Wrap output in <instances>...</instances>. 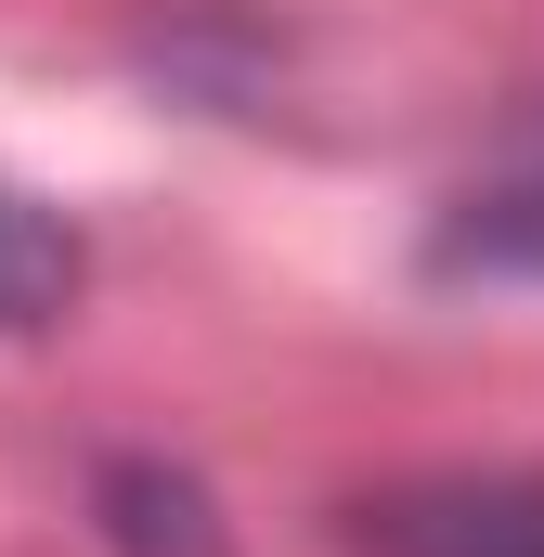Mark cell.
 <instances>
[{
	"mask_svg": "<svg viewBox=\"0 0 544 557\" xmlns=\"http://www.w3.org/2000/svg\"><path fill=\"white\" fill-rule=\"evenodd\" d=\"M350 557H544V467H415L337 506Z\"/></svg>",
	"mask_w": 544,
	"mask_h": 557,
	"instance_id": "6da1fadb",
	"label": "cell"
},
{
	"mask_svg": "<svg viewBox=\"0 0 544 557\" xmlns=\"http://www.w3.org/2000/svg\"><path fill=\"white\" fill-rule=\"evenodd\" d=\"M428 273L441 285H544V104L506 117V143L480 156V182H454L441 195V221H428Z\"/></svg>",
	"mask_w": 544,
	"mask_h": 557,
	"instance_id": "7a4b0ae2",
	"label": "cell"
},
{
	"mask_svg": "<svg viewBox=\"0 0 544 557\" xmlns=\"http://www.w3.org/2000/svg\"><path fill=\"white\" fill-rule=\"evenodd\" d=\"M78 298H91V234L52 195L0 182V337H52Z\"/></svg>",
	"mask_w": 544,
	"mask_h": 557,
	"instance_id": "277c9868",
	"label": "cell"
},
{
	"mask_svg": "<svg viewBox=\"0 0 544 557\" xmlns=\"http://www.w3.org/2000/svg\"><path fill=\"white\" fill-rule=\"evenodd\" d=\"M91 545L104 557H234V519L208 493V467H182L169 441H118L91 454Z\"/></svg>",
	"mask_w": 544,
	"mask_h": 557,
	"instance_id": "3957f363",
	"label": "cell"
}]
</instances>
